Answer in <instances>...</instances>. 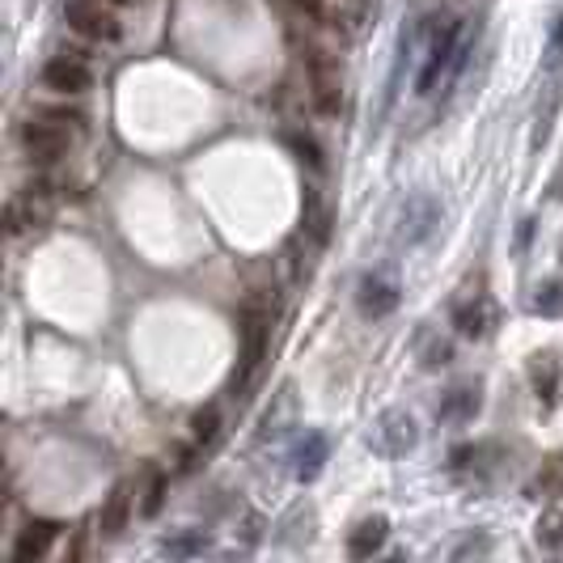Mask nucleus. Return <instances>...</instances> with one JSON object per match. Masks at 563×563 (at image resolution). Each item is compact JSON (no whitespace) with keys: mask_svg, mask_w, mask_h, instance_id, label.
Listing matches in <instances>:
<instances>
[{"mask_svg":"<svg viewBox=\"0 0 563 563\" xmlns=\"http://www.w3.org/2000/svg\"><path fill=\"white\" fill-rule=\"evenodd\" d=\"M292 13H301L306 22H322L326 18V0H288Z\"/></svg>","mask_w":563,"mask_h":563,"instance_id":"obj_22","label":"nucleus"},{"mask_svg":"<svg viewBox=\"0 0 563 563\" xmlns=\"http://www.w3.org/2000/svg\"><path fill=\"white\" fill-rule=\"evenodd\" d=\"M449 360H453V347H449V344H433L428 352H424V365H428V369H437V365H449Z\"/></svg>","mask_w":563,"mask_h":563,"instance_id":"obj_24","label":"nucleus"},{"mask_svg":"<svg viewBox=\"0 0 563 563\" xmlns=\"http://www.w3.org/2000/svg\"><path fill=\"white\" fill-rule=\"evenodd\" d=\"M563 51V13H560V26H555V34H551V60H560Z\"/></svg>","mask_w":563,"mask_h":563,"instance_id":"obj_26","label":"nucleus"},{"mask_svg":"<svg viewBox=\"0 0 563 563\" xmlns=\"http://www.w3.org/2000/svg\"><path fill=\"white\" fill-rule=\"evenodd\" d=\"M458 38H462V22H458V18H445V22L437 26V34H433V43H428L424 72L415 77V94H433L440 77H445L449 68H458V56H462Z\"/></svg>","mask_w":563,"mask_h":563,"instance_id":"obj_5","label":"nucleus"},{"mask_svg":"<svg viewBox=\"0 0 563 563\" xmlns=\"http://www.w3.org/2000/svg\"><path fill=\"white\" fill-rule=\"evenodd\" d=\"M111 9H124V4H136V0H106Z\"/></svg>","mask_w":563,"mask_h":563,"instance_id":"obj_27","label":"nucleus"},{"mask_svg":"<svg viewBox=\"0 0 563 563\" xmlns=\"http://www.w3.org/2000/svg\"><path fill=\"white\" fill-rule=\"evenodd\" d=\"M18 145H22V153L31 157L34 165H56L68 153V145H72V127L56 124L47 115H31L18 131Z\"/></svg>","mask_w":563,"mask_h":563,"instance_id":"obj_4","label":"nucleus"},{"mask_svg":"<svg viewBox=\"0 0 563 563\" xmlns=\"http://www.w3.org/2000/svg\"><path fill=\"white\" fill-rule=\"evenodd\" d=\"M127 517H131V487L115 483L106 504H102V513H97V533L102 538H119L127 530Z\"/></svg>","mask_w":563,"mask_h":563,"instance_id":"obj_12","label":"nucleus"},{"mask_svg":"<svg viewBox=\"0 0 563 563\" xmlns=\"http://www.w3.org/2000/svg\"><path fill=\"white\" fill-rule=\"evenodd\" d=\"M483 551H492V542H487V538H467V542L453 551V560H462V555H483Z\"/></svg>","mask_w":563,"mask_h":563,"instance_id":"obj_25","label":"nucleus"},{"mask_svg":"<svg viewBox=\"0 0 563 563\" xmlns=\"http://www.w3.org/2000/svg\"><path fill=\"white\" fill-rule=\"evenodd\" d=\"M487 301H467V306H458L453 313V326H458V335H467V340H483L487 335Z\"/></svg>","mask_w":563,"mask_h":563,"instance_id":"obj_16","label":"nucleus"},{"mask_svg":"<svg viewBox=\"0 0 563 563\" xmlns=\"http://www.w3.org/2000/svg\"><path fill=\"white\" fill-rule=\"evenodd\" d=\"M56 538H60V521H51V517H31V521L18 530V538H13V560L18 563L43 560Z\"/></svg>","mask_w":563,"mask_h":563,"instance_id":"obj_9","label":"nucleus"},{"mask_svg":"<svg viewBox=\"0 0 563 563\" xmlns=\"http://www.w3.org/2000/svg\"><path fill=\"white\" fill-rule=\"evenodd\" d=\"M542 313H555L563 306V297H560V284H547V288H538V301H533Z\"/></svg>","mask_w":563,"mask_h":563,"instance_id":"obj_23","label":"nucleus"},{"mask_svg":"<svg viewBox=\"0 0 563 563\" xmlns=\"http://www.w3.org/2000/svg\"><path fill=\"white\" fill-rule=\"evenodd\" d=\"M165 492H170V474H161V470H149V487H145L140 513H145V517H157V513H161V504H165Z\"/></svg>","mask_w":563,"mask_h":563,"instance_id":"obj_18","label":"nucleus"},{"mask_svg":"<svg viewBox=\"0 0 563 563\" xmlns=\"http://www.w3.org/2000/svg\"><path fill=\"white\" fill-rule=\"evenodd\" d=\"M220 433V407H204L191 415V437L199 440V445H212Z\"/></svg>","mask_w":563,"mask_h":563,"instance_id":"obj_19","label":"nucleus"},{"mask_svg":"<svg viewBox=\"0 0 563 563\" xmlns=\"http://www.w3.org/2000/svg\"><path fill=\"white\" fill-rule=\"evenodd\" d=\"M292 462H297V479H301V483L318 479V470L326 462V437H322V433H306V440H301L297 453H292Z\"/></svg>","mask_w":563,"mask_h":563,"instance_id":"obj_13","label":"nucleus"},{"mask_svg":"<svg viewBox=\"0 0 563 563\" xmlns=\"http://www.w3.org/2000/svg\"><path fill=\"white\" fill-rule=\"evenodd\" d=\"M356 310L365 318H390L399 310V284L390 280L386 272H365L360 284H356Z\"/></svg>","mask_w":563,"mask_h":563,"instance_id":"obj_7","label":"nucleus"},{"mask_svg":"<svg viewBox=\"0 0 563 563\" xmlns=\"http://www.w3.org/2000/svg\"><path fill=\"white\" fill-rule=\"evenodd\" d=\"M301 64H306V81H310V102L318 115H340L344 106V81H340V64L326 47H306L301 51Z\"/></svg>","mask_w":563,"mask_h":563,"instance_id":"obj_2","label":"nucleus"},{"mask_svg":"<svg viewBox=\"0 0 563 563\" xmlns=\"http://www.w3.org/2000/svg\"><path fill=\"white\" fill-rule=\"evenodd\" d=\"M34 115H47V119H56V124H64V127L85 124V115H81L77 106H34Z\"/></svg>","mask_w":563,"mask_h":563,"instance_id":"obj_21","label":"nucleus"},{"mask_svg":"<svg viewBox=\"0 0 563 563\" xmlns=\"http://www.w3.org/2000/svg\"><path fill=\"white\" fill-rule=\"evenodd\" d=\"M386 538H390V521L377 513V517H365V521H356V530L347 533V555L352 560H369L374 551L386 547Z\"/></svg>","mask_w":563,"mask_h":563,"instance_id":"obj_11","label":"nucleus"},{"mask_svg":"<svg viewBox=\"0 0 563 563\" xmlns=\"http://www.w3.org/2000/svg\"><path fill=\"white\" fill-rule=\"evenodd\" d=\"M4 225H9V238H22V233H31L38 225H47V217L34 208V195H18L4 208Z\"/></svg>","mask_w":563,"mask_h":563,"instance_id":"obj_14","label":"nucleus"},{"mask_svg":"<svg viewBox=\"0 0 563 563\" xmlns=\"http://www.w3.org/2000/svg\"><path fill=\"white\" fill-rule=\"evenodd\" d=\"M238 335H242V356H238L242 365H238V377H233V390H246L251 377L258 374V365H263V356H267V344H272V310L258 297H251L242 306Z\"/></svg>","mask_w":563,"mask_h":563,"instance_id":"obj_1","label":"nucleus"},{"mask_svg":"<svg viewBox=\"0 0 563 563\" xmlns=\"http://www.w3.org/2000/svg\"><path fill=\"white\" fill-rule=\"evenodd\" d=\"M437 225H440L437 199H428V195H415V199H407V208H403V242H407V246H415V242H428Z\"/></svg>","mask_w":563,"mask_h":563,"instance_id":"obj_10","label":"nucleus"},{"mask_svg":"<svg viewBox=\"0 0 563 563\" xmlns=\"http://www.w3.org/2000/svg\"><path fill=\"white\" fill-rule=\"evenodd\" d=\"M38 81H43V90H51V94L77 97L94 85V68L85 64V56L60 51V56H51V60L38 68Z\"/></svg>","mask_w":563,"mask_h":563,"instance_id":"obj_6","label":"nucleus"},{"mask_svg":"<svg viewBox=\"0 0 563 563\" xmlns=\"http://www.w3.org/2000/svg\"><path fill=\"white\" fill-rule=\"evenodd\" d=\"M479 411V386H453L449 394H445V403L437 407V415L440 420H470Z\"/></svg>","mask_w":563,"mask_h":563,"instance_id":"obj_15","label":"nucleus"},{"mask_svg":"<svg viewBox=\"0 0 563 563\" xmlns=\"http://www.w3.org/2000/svg\"><path fill=\"white\" fill-rule=\"evenodd\" d=\"M64 22L68 31H77L90 43H119L124 22L115 18V9L106 0H64Z\"/></svg>","mask_w":563,"mask_h":563,"instance_id":"obj_3","label":"nucleus"},{"mask_svg":"<svg viewBox=\"0 0 563 563\" xmlns=\"http://www.w3.org/2000/svg\"><path fill=\"white\" fill-rule=\"evenodd\" d=\"M538 542L542 547H563V513H547L538 521Z\"/></svg>","mask_w":563,"mask_h":563,"instance_id":"obj_20","label":"nucleus"},{"mask_svg":"<svg viewBox=\"0 0 563 563\" xmlns=\"http://www.w3.org/2000/svg\"><path fill=\"white\" fill-rule=\"evenodd\" d=\"M284 145L297 153V161H306L310 170H322V165H326V153H322V145L313 140L310 131H284Z\"/></svg>","mask_w":563,"mask_h":563,"instance_id":"obj_17","label":"nucleus"},{"mask_svg":"<svg viewBox=\"0 0 563 563\" xmlns=\"http://www.w3.org/2000/svg\"><path fill=\"white\" fill-rule=\"evenodd\" d=\"M415 440H420V433H415V420H411L407 411H386V415L377 420L374 445L381 449V453L403 458V453H411V449H415Z\"/></svg>","mask_w":563,"mask_h":563,"instance_id":"obj_8","label":"nucleus"}]
</instances>
